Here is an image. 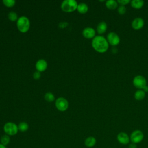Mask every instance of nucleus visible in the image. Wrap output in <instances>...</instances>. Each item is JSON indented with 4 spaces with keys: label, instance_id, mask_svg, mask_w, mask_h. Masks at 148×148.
<instances>
[{
    "label": "nucleus",
    "instance_id": "obj_1",
    "mask_svg": "<svg viewBox=\"0 0 148 148\" xmlns=\"http://www.w3.org/2000/svg\"><path fill=\"white\" fill-rule=\"evenodd\" d=\"M91 45L93 49L98 53H104L109 48V43L107 39L103 36H95L92 40Z\"/></svg>",
    "mask_w": 148,
    "mask_h": 148
},
{
    "label": "nucleus",
    "instance_id": "obj_2",
    "mask_svg": "<svg viewBox=\"0 0 148 148\" xmlns=\"http://www.w3.org/2000/svg\"><path fill=\"white\" fill-rule=\"evenodd\" d=\"M17 27L18 31L22 33L27 32L30 27V21L26 16L20 17L16 22Z\"/></svg>",
    "mask_w": 148,
    "mask_h": 148
},
{
    "label": "nucleus",
    "instance_id": "obj_3",
    "mask_svg": "<svg viewBox=\"0 0 148 148\" xmlns=\"http://www.w3.org/2000/svg\"><path fill=\"white\" fill-rule=\"evenodd\" d=\"M78 3L75 0H64L61 5V8L62 11L69 13L77 10Z\"/></svg>",
    "mask_w": 148,
    "mask_h": 148
},
{
    "label": "nucleus",
    "instance_id": "obj_4",
    "mask_svg": "<svg viewBox=\"0 0 148 148\" xmlns=\"http://www.w3.org/2000/svg\"><path fill=\"white\" fill-rule=\"evenodd\" d=\"M3 131L9 136L15 135L18 131V125L13 122H8L3 126Z\"/></svg>",
    "mask_w": 148,
    "mask_h": 148
},
{
    "label": "nucleus",
    "instance_id": "obj_5",
    "mask_svg": "<svg viewBox=\"0 0 148 148\" xmlns=\"http://www.w3.org/2000/svg\"><path fill=\"white\" fill-rule=\"evenodd\" d=\"M132 83L138 90H142L147 85V82L145 77L141 75L135 76L132 80Z\"/></svg>",
    "mask_w": 148,
    "mask_h": 148
},
{
    "label": "nucleus",
    "instance_id": "obj_6",
    "mask_svg": "<svg viewBox=\"0 0 148 148\" xmlns=\"http://www.w3.org/2000/svg\"><path fill=\"white\" fill-rule=\"evenodd\" d=\"M55 105L58 110L64 112L68 108L69 103L68 101L65 98L63 97H59L56 100Z\"/></svg>",
    "mask_w": 148,
    "mask_h": 148
},
{
    "label": "nucleus",
    "instance_id": "obj_7",
    "mask_svg": "<svg viewBox=\"0 0 148 148\" xmlns=\"http://www.w3.org/2000/svg\"><path fill=\"white\" fill-rule=\"evenodd\" d=\"M130 140L131 141L132 143H139L141 142L144 138V135L143 133L139 130H136L134 131L131 134L130 136Z\"/></svg>",
    "mask_w": 148,
    "mask_h": 148
},
{
    "label": "nucleus",
    "instance_id": "obj_8",
    "mask_svg": "<svg viewBox=\"0 0 148 148\" xmlns=\"http://www.w3.org/2000/svg\"><path fill=\"white\" fill-rule=\"evenodd\" d=\"M106 39L109 45H110L113 46L118 45L120 42V39L119 35L114 32H109L107 35Z\"/></svg>",
    "mask_w": 148,
    "mask_h": 148
},
{
    "label": "nucleus",
    "instance_id": "obj_9",
    "mask_svg": "<svg viewBox=\"0 0 148 148\" xmlns=\"http://www.w3.org/2000/svg\"><path fill=\"white\" fill-rule=\"evenodd\" d=\"M117 139L120 143L122 145H127L130 142V138L127 133L121 132L117 134Z\"/></svg>",
    "mask_w": 148,
    "mask_h": 148
},
{
    "label": "nucleus",
    "instance_id": "obj_10",
    "mask_svg": "<svg viewBox=\"0 0 148 148\" xmlns=\"http://www.w3.org/2000/svg\"><path fill=\"white\" fill-rule=\"evenodd\" d=\"M144 20L141 17H136L134 18L131 23L132 28L135 30H139L143 28L144 25Z\"/></svg>",
    "mask_w": 148,
    "mask_h": 148
},
{
    "label": "nucleus",
    "instance_id": "obj_11",
    "mask_svg": "<svg viewBox=\"0 0 148 148\" xmlns=\"http://www.w3.org/2000/svg\"><path fill=\"white\" fill-rule=\"evenodd\" d=\"M82 35L86 39H93L95 36V31L91 27H86L83 30Z\"/></svg>",
    "mask_w": 148,
    "mask_h": 148
},
{
    "label": "nucleus",
    "instance_id": "obj_12",
    "mask_svg": "<svg viewBox=\"0 0 148 148\" xmlns=\"http://www.w3.org/2000/svg\"><path fill=\"white\" fill-rule=\"evenodd\" d=\"M35 68L37 71L40 72L45 71L47 68V63L44 59L38 60L35 64Z\"/></svg>",
    "mask_w": 148,
    "mask_h": 148
},
{
    "label": "nucleus",
    "instance_id": "obj_13",
    "mask_svg": "<svg viewBox=\"0 0 148 148\" xmlns=\"http://www.w3.org/2000/svg\"><path fill=\"white\" fill-rule=\"evenodd\" d=\"M107 30V24L105 21H101L97 26V31L99 34H104Z\"/></svg>",
    "mask_w": 148,
    "mask_h": 148
},
{
    "label": "nucleus",
    "instance_id": "obj_14",
    "mask_svg": "<svg viewBox=\"0 0 148 148\" xmlns=\"http://www.w3.org/2000/svg\"><path fill=\"white\" fill-rule=\"evenodd\" d=\"M96 139L92 136L87 137L84 140V145L87 147H92L96 144Z\"/></svg>",
    "mask_w": 148,
    "mask_h": 148
},
{
    "label": "nucleus",
    "instance_id": "obj_15",
    "mask_svg": "<svg viewBox=\"0 0 148 148\" xmlns=\"http://www.w3.org/2000/svg\"><path fill=\"white\" fill-rule=\"evenodd\" d=\"M88 10V7L86 3L82 2L78 4L77 7V10L80 14L86 13Z\"/></svg>",
    "mask_w": 148,
    "mask_h": 148
},
{
    "label": "nucleus",
    "instance_id": "obj_16",
    "mask_svg": "<svg viewBox=\"0 0 148 148\" xmlns=\"http://www.w3.org/2000/svg\"><path fill=\"white\" fill-rule=\"evenodd\" d=\"M130 3L131 6L136 9L142 8L144 5V2L142 0H132Z\"/></svg>",
    "mask_w": 148,
    "mask_h": 148
},
{
    "label": "nucleus",
    "instance_id": "obj_17",
    "mask_svg": "<svg viewBox=\"0 0 148 148\" xmlns=\"http://www.w3.org/2000/svg\"><path fill=\"white\" fill-rule=\"evenodd\" d=\"M118 3L117 1H116L114 0H109L107 1L105 3L106 7L110 10H114L116 9L118 6Z\"/></svg>",
    "mask_w": 148,
    "mask_h": 148
},
{
    "label": "nucleus",
    "instance_id": "obj_18",
    "mask_svg": "<svg viewBox=\"0 0 148 148\" xmlns=\"http://www.w3.org/2000/svg\"><path fill=\"white\" fill-rule=\"evenodd\" d=\"M146 93L142 90H138L134 94V98L138 101H141L145 97Z\"/></svg>",
    "mask_w": 148,
    "mask_h": 148
},
{
    "label": "nucleus",
    "instance_id": "obj_19",
    "mask_svg": "<svg viewBox=\"0 0 148 148\" xmlns=\"http://www.w3.org/2000/svg\"><path fill=\"white\" fill-rule=\"evenodd\" d=\"M28 128H29V125H28V123L26 122H24V121L21 122L18 125V131H20L22 132L27 131L28 130Z\"/></svg>",
    "mask_w": 148,
    "mask_h": 148
},
{
    "label": "nucleus",
    "instance_id": "obj_20",
    "mask_svg": "<svg viewBox=\"0 0 148 148\" xmlns=\"http://www.w3.org/2000/svg\"><path fill=\"white\" fill-rule=\"evenodd\" d=\"M8 17L9 20L11 21H17L18 20V16L16 12H10L8 14Z\"/></svg>",
    "mask_w": 148,
    "mask_h": 148
},
{
    "label": "nucleus",
    "instance_id": "obj_21",
    "mask_svg": "<svg viewBox=\"0 0 148 148\" xmlns=\"http://www.w3.org/2000/svg\"><path fill=\"white\" fill-rule=\"evenodd\" d=\"M10 140V136L6 134L2 136V137L1 138V143L5 146L8 145L9 143Z\"/></svg>",
    "mask_w": 148,
    "mask_h": 148
},
{
    "label": "nucleus",
    "instance_id": "obj_22",
    "mask_svg": "<svg viewBox=\"0 0 148 148\" xmlns=\"http://www.w3.org/2000/svg\"><path fill=\"white\" fill-rule=\"evenodd\" d=\"M44 98L46 101L49 102H51L55 99V97L53 95V94H52L51 92H47L45 94Z\"/></svg>",
    "mask_w": 148,
    "mask_h": 148
},
{
    "label": "nucleus",
    "instance_id": "obj_23",
    "mask_svg": "<svg viewBox=\"0 0 148 148\" xmlns=\"http://www.w3.org/2000/svg\"><path fill=\"white\" fill-rule=\"evenodd\" d=\"M2 3L8 8H12L15 5L16 1L14 0H3Z\"/></svg>",
    "mask_w": 148,
    "mask_h": 148
},
{
    "label": "nucleus",
    "instance_id": "obj_24",
    "mask_svg": "<svg viewBox=\"0 0 148 148\" xmlns=\"http://www.w3.org/2000/svg\"><path fill=\"white\" fill-rule=\"evenodd\" d=\"M126 8L125 7V6H121L120 5L118 8H117V12L119 13V14L120 15H123L126 13Z\"/></svg>",
    "mask_w": 148,
    "mask_h": 148
},
{
    "label": "nucleus",
    "instance_id": "obj_25",
    "mask_svg": "<svg viewBox=\"0 0 148 148\" xmlns=\"http://www.w3.org/2000/svg\"><path fill=\"white\" fill-rule=\"evenodd\" d=\"M130 2H131V1L130 0H119V1H117L118 4H119L120 5H121V6H125Z\"/></svg>",
    "mask_w": 148,
    "mask_h": 148
},
{
    "label": "nucleus",
    "instance_id": "obj_26",
    "mask_svg": "<svg viewBox=\"0 0 148 148\" xmlns=\"http://www.w3.org/2000/svg\"><path fill=\"white\" fill-rule=\"evenodd\" d=\"M33 78L35 80H38L40 76H41V75H40V72H39V71H36L34 73H33Z\"/></svg>",
    "mask_w": 148,
    "mask_h": 148
},
{
    "label": "nucleus",
    "instance_id": "obj_27",
    "mask_svg": "<svg viewBox=\"0 0 148 148\" xmlns=\"http://www.w3.org/2000/svg\"><path fill=\"white\" fill-rule=\"evenodd\" d=\"M68 25V23L67 22L65 21H62V22H60L58 24V27L60 28H65V27H66Z\"/></svg>",
    "mask_w": 148,
    "mask_h": 148
},
{
    "label": "nucleus",
    "instance_id": "obj_28",
    "mask_svg": "<svg viewBox=\"0 0 148 148\" xmlns=\"http://www.w3.org/2000/svg\"><path fill=\"white\" fill-rule=\"evenodd\" d=\"M128 148H137L136 144L134 143H130V144L129 145Z\"/></svg>",
    "mask_w": 148,
    "mask_h": 148
},
{
    "label": "nucleus",
    "instance_id": "obj_29",
    "mask_svg": "<svg viewBox=\"0 0 148 148\" xmlns=\"http://www.w3.org/2000/svg\"><path fill=\"white\" fill-rule=\"evenodd\" d=\"M142 90L146 93V92H148V86L146 85L143 89H142Z\"/></svg>",
    "mask_w": 148,
    "mask_h": 148
},
{
    "label": "nucleus",
    "instance_id": "obj_30",
    "mask_svg": "<svg viewBox=\"0 0 148 148\" xmlns=\"http://www.w3.org/2000/svg\"><path fill=\"white\" fill-rule=\"evenodd\" d=\"M0 148H6V146L0 143Z\"/></svg>",
    "mask_w": 148,
    "mask_h": 148
}]
</instances>
